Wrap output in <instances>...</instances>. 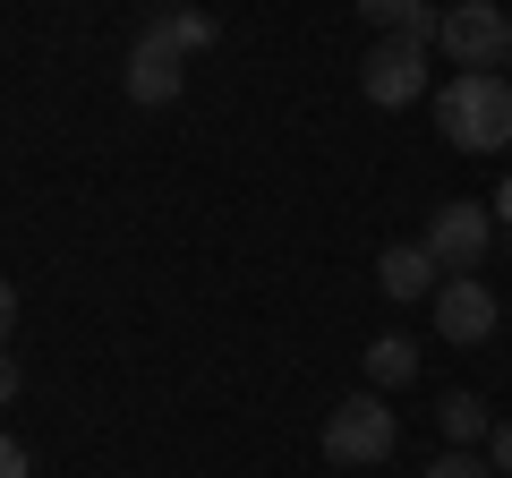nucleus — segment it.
I'll list each match as a JSON object with an SVG mask.
<instances>
[{
  "label": "nucleus",
  "mask_w": 512,
  "mask_h": 478,
  "mask_svg": "<svg viewBox=\"0 0 512 478\" xmlns=\"http://www.w3.org/2000/svg\"><path fill=\"white\" fill-rule=\"evenodd\" d=\"M436 129L461 154H504L512 146V77L504 69H453L436 86Z\"/></svg>",
  "instance_id": "nucleus-1"
},
{
  "label": "nucleus",
  "mask_w": 512,
  "mask_h": 478,
  "mask_svg": "<svg viewBox=\"0 0 512 478\" xmlns=\"http://www.w3.org/2000/svg\"><path fill=\"white\" fill-rule=\"evenodd\" d=\"M393 444H402V427H393L384 393H350L325 419V461L333 470H376V461H393Z\"/></svg>",
  "instance_id": "nucleus-2"
},
{
  "label": "nucleus",
  "mask_w": 512,
  "mask_h": 478,
  "mask_svg": "<svg viewBox=\"0 0 512 478\" xmlns=\"http://www.w3.org/2000/svg\"><path fill=\"white\" fill-rule=\"evenodd\" d=\"M419 248L436 257V274H478L487 248H495V214H487V205H470V197H444L436 214H427Z\"/></svg>",
  "instance_id": "nucleus-3"
},
{
  "label": "nucleus",
  "mask_w": 512,
  "mask_h": 478,
  "mask_svg": "<svg viewBox=\"0 0 512 478\" xmlns=\"http://www.w3.org/2000/svg\"><path fill=\"white\" fill-rule=\"evenodd\" d=\"M436 43L453 52V69H504L512 60V18L495 0H461V9L436 18Z\"/></svg>",
  "instance_id": "nucleus-4"
},
{
  "label": "nucleus",
  "mask_w": 512,
  "mask_h": 478,
  "mask_svg": "<svg viewBox=\"0 0 512 478\" xmlns=\"http://www.w3.org/2000/svg\"><path fill=\"white\" fill-rule=\"evenodd\" d=\"M359 94H367L376 111L419 103V94H427V43H419V35H384V43H367V60H359Z\"/></svg>",
  "instance_id": "nucleus-5"
},
{
  "label": "nucleus",
  "mask_w": 512,
  "mask_h": 478,
  "mask_svg": "<svg viewBox=\"0 0 512 478\" xmlns=\"http://www.w3.org/2000/svg\"><path fill=\"white\" fill-rule=\"evenodd\" d=\"M495 316L504 308H495V291L478 274H444L436 282V333L444 342H495Z\"/></svg>",
  "instance_id": "nucleus-6"
},
{
  "label": "nucleus",
  "mask_w": 512,
  "mask_h": 478,
  "mask_svg": "<svg viewBox=\"0 0 512 478\" xmlns=\"http://www.w3.org/2000/svg\"><path fill=\"white\" fill-rule=\"evenodd\" d=\"M180 86H188V60L163 35H137V52H128V103L163 111V103H180Z\"/></svg>",
  "instance_id": "nucleus-7"
},
{
  "label": "nucleus",
  "mask_w": 512,
  "mask_h": 478,
  "mask_svg": "<svg viewBox=\"0 0 512 478\" xmlns=\"http://www.w3.org/2000/svg\"><path fill=\"white\" fill-rule=\"evenodd\" d=\"M427 282H436V257H427L419 239L376 257V291H384V299H427Z\"/></svg>",
  "instance_id": "nucleus-8"
},
{
  "label": "nucleus",
  "mask_w": 512,
  "mask_h": 478,
  "mask_svg": "<svg viewBox=\"0 0 512 478\" xmlns=\"http://www.w3.org/2000/svg\"><path fill=\"white\" fill-rule=\"evenodd\" d=\"M146 35H163L180 60H197V52H214V43H222V18H205V9H163Z\"/></svg>",
  "instance_id": "nucleus-9"
},
{
  "label": "nucleus",
  "mask_w": 512,
  "mask_h": 478,
  "mask_svg": "<svg viewBox=\"0 0 512 478\" xmlns=\"http://www.w3.org/2000/svg\"><path fill=\"white\" fill-rule=\"evenodd\" d=\"M410 376H419V342H410V333H376V342H367V385L393 393V385H410Z\"/></svg>",
  "instance_id": "nucleus-10"
},
{
  "label": "nucleus",
  "mask_w": 512,
  "mask_h": 478,
  "mask_svg": "<svg viewBox=\"0 0 512 478\" xmlns=\"http://www.w3.org/2000/svg\"><path fill=\"white\" fill-rule=\"evenodd\" d=\"M359 18L384 26V35H419V43H436V9H427V0H359Z\"/></svg>",
  "instance_id": "nucleus-11"
},
{
  "label": "nucleus",
  "mask_w": 512,
  "mask_h": 478,
  "mask_svg": "<svg viewBox=\"0 0 512 478\" xmlns=\"http://www.w3.org/2000/svg\"><path fill=\"white\" fill-rule=\"evenodd\" d=\"M436 427H444L453 444H478V436H487V402H478V393H444V402H436Z\"/></svg>",
  "instance_id": "nucleus-12"
},
{
  "label": "nucleus",
  "mask_w": 512,
  "mask_h": 478,
  "mask_svg": "<svg viewBox=\"0 0 512 478\" xmlns=\"http://www.w3.org/2000/svg\"><path fill=\"white\" fill-rule=\"evenodd\" d=\"M427 478H495V461H478L470 444H453V453H436V461H427Z\"/></svg>",
  "instance_id": "nucleus-13"
},
{
  "label": "nucleus",
  "mask_w": 512,
  "mask_h": 478,
  "mask_svg": "<svg viewBox=\"0 0 512 478\" xmlns=\"http://www.w3.org/2000/svg\"><path fill=\"white\" fill-rule=\"evenodd\" d=\"M487 461H495V478H512V427H487Z\"/></svg>",
  "instance_id": "nucleus-14"
},
{
  "label": "nucleus",
  "mask_w": 512,
  "mask_h": 478,
  "mask_svg": "<svg viewBox=\"0 0 512 478\" xmlns=\"http://www.w3.org/2000/svg\"><path fill=\"white\" fill-rule=\"evenodd\" d=\"M0 402H18V350L0 342Z\"/></svg>",
  "instance_id": "nucleus-15"
},
{
  "label": "nucleus",
  "mask_w": 512,
  "mask_h": 478,
  "mask_svg": "<svg viewBox=\"0 0 512 478\" xmlns=\"http://www.w3.org/2000/svg\"><path fill=\"white\" fill-rule=\"evenodd\" d=\"M18 333V291H9V274H0V342Z\"/></svg>",
  "instance_id": "nucleus-16"
},
{
  "label": "nucleus",
  "mask_w": 512,
  "mask_h": 478,
  "mask_svg": "<svg viewBox=\"0 0 512 478\" xmlns=\"http://www.w3.org/2000/svg\"><path fill=\"white\" fill-rule=\"evenodd\" d=\"M0 478H26V453H18L9 436H0Z\"/></svg>",
  "instance_id": "nucleus-17"
},
{
  "label": "nucleus",
  "mask_w": 512,
  "mask_h": 478,
  "mask_svg": "<svg viewBox=\"0 0 512 478\" xmlns=\"http://www.w3.org/2000/svg\"><path fill=\"white\" fill-rule=\"evenodd\" d=\"M495 214H504V222H512V188H504V197H495Z\"/></svg>",
  "instance_id": "nucleus-18"
}]
</instances>
